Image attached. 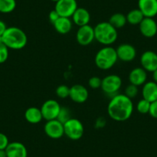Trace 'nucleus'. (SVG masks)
<instances>
[{"instance_id": "obj_38", "label": "nucleus", "mask_w": 157, "mask_h": 157, "mask_svg": "<svg viewBox=\"0 0 157 157\" xmlns=\"http://www.w3.org/2000/svg\"><path fill=\"white\" fill-rule=\"evenodd\" d=\"M51 1H52V2H58L59 0H51Z\"/></svg>"}, {"instance_id": "obj_33", "label": "nucleus", "mask_w": 157, "mask_h": 157, "mask_svg": "<svg viewBox=\"0 0 157 157\" xmlns=\"http://www.w3.org/2000/svg\"><path fill=\"white\" fill-rule=\"evenodd\" d=\"M60 17V16L59 15V13L56 11L55 10H52L50 13H49V22L53 25L59 19V18Z\"/></svg>"}, {"instance_id": "obj_7", "label": "nucleus", "mask_w": 157, "mask_h": 157, "mask_svg": "<svg viewBox=\"0 0 157 157\" xmlns=\"http://www.w3.org/2000/svg\"><path fill=\"white\" fill-rule=\"evenodd\" d=\"M61 105L55 99H48L42 105L41 109L42 115L44 120L46 121L56 120L59 113Z\"/></svg>"}, {"instance_id": "obj_35", "label": "nucleus", "mask_w": 157, "mask_h": 157, "mask_svg": "<svg viewBox=\"0 0 157 157\" xmlns=\"http://www.w3.org/2000/svg\"><path fill=\"white\" fill-rule=\"evenodd\" d=\"M6 29L7 26L6 25L5 22H4L3 21L0 20V38H2V35L4 34V33L6 32Z\"/></svg>"}, {"instance_id": "obj_25", "label": "nucleus", "mask_w": 157, "mask_h": 157, "mask_svg": "<svg viewBox=\"0 0 157 157\" xmlns=\"http://www.w3.org/2000/svg\"><path fill=\"white\" fill-rule=\"evenodd\" d=\"M71 112L70 109L67 107L61 106V109H60L59 113L58 115V117H57L56 120H58L59 121L61 122L62 123L64 124L66 122H67L68 120L71 119Z\"/></svg>"}, {"instance_id": "obj_34", "label": "nucleus", "mask_w": 157, "mask_h": 157, "mask_svg": "<svg viewBox=\"0 0 157 157\" xmlns=\"http://www.w3.org/2000/svg\"><path fill=\"white\" fill-rule=\"evenodd\" d=\"M105 120L104 118L102 117H99L98 118L97 120H96V123H95V127L96 129H101V128H103L104 126H105Z\"/></svg>"}, {"instance_id": "obj_22", "label": "nucleus", "mask_w": 157, "mask_h": 157, "mask_svg": "<svg viewBox=\"0 0 157 157\" xmlns=\"http://www.w3.org/2000/svg\"><path fill=\"white\" fill-rule=\"evenodd\" d=\"M126 16L127 22L132 25H140V22L145 18V16H143L142 12L139 9H134V10H130Z\"/></svg>"}, {"instance_id": "obj_21", "label": "nucleus", "mask_w": 157, "mask_h": 157, "mask_svg": "<svg viewBox=\"0 0 157 157\" xmlns=\"http://www.w3.org/2000/svg\"><path fill=\"white\" fill-rule=\"evenodd\" d=\"M56 31L59 34H67L72 28V21L70 18L59 17L58 20L53 24Z\"/></svg>"}, {"instance_id": "obj_6", "label": "nucleus", "mask_w": 157, "mask_h": 157, "mask_svg": "<svg viewBox=\"0 0 157 157\" xmlns=\"http://www.w3.org/2000/svg\"><path fill=\"white\" fill-rule=\"evenodd\" d=\"M64 134L71 140H78L84 134V126L80 120L75 118H71L70 120L63 124Z\"/></svg>"}, {"instance_id": "obj_20", "label": "nucleus", "mask_w": 157, "mask_h": 157, "mask_svg": "<svg viewBox=\"0 0 157 157\" xmlns=\"http://www.w3.org/2000/svg\"><path fill=\"white\" fill-rule=\"evenodd\" d=\"M25 119L31 124H38L43 120L41 109L37 107H29L25 112Z\"/></svg>"}, {"instance_id": "obj_16", "label": "nucleus", "mask_w": 157, "mask_h": 157, "mask_svg": "<svg viewBox=\"0 0 157 157\" xmlns=\"http://www.w3.org/2000/svg\"><path fill=\"white\" fill-rule=\"evenodd\" d=\"M129 80L130 84L138 87L143 86L147 80V72L142 67L134 68L129 72Z\"/></svg>"}, {"instance_id": "obj_12", "label": "nucleus", "mask_w": 157, "mask_h": 157, "mask_svg": "<svg viewBox=\"0 0 157 157\" xmlns=\"http://www.w3.org/2000/svg\"><path fill=\"white\" fill-rule=\"evenodd\" d=\"M140 64L146 72L155 71L157 69V53L151 50L144 52L140 57Z\"/></svg>"}, {"instance_id": "obj_30", "label": "nucleus", "mask_w": 157, "mask_h": 157, "mask_svg": "<svg viewBox=\"0 0 157 157\" xmlns=\"http://www.w3.org/2000/svg\"><path fill=\"white\" fill-rule=\"evenodd\" d=\"M88 84L90 87H91L93 90L101 88L102 85V78H100L98 76H93L89 79Z\"/></svg>"}, {"instance_id": "obj_17", "label": "nucleus", "mask_w": 157, "mask_h": 157, "mask_svg": "<svg viewBox=\"0 0 157 157\" xmlns=\"http://www.w3.org/2000/svg\"><path fill=\"white\" fill-rule=\"evenodd\" d=\"M72 22L78 27L89 25L91 19L90 13L86 9L82 7H78L75 13L72 16Z\"/></svg>"}, {"instance_id": "obj_26", "label": "nucleus", "mask_w": 157, "mask_h": 157, "mask_svg": "<svg viewBox=\"0 0 157 157\" xmlns=\"http://www.w3.org/2000/svg\"><path fill=\"white\" fill-rule=\"evenodd\" d=\"M150 103L149 101L146 100L144 99H142L138 102L136 105V110L141 114H147L149 113Z\"/></svg>"}, {"instance_id": "obj_27", "label": "nucleus", "mask_w": 157, "mask_h": 157, "mask_svg": "<svg viewBox=\"0 0 157 157\" xmlns=\"http://www.w3.org/2000/svg\"><path fill=\"white\" fill-rule=\"evenodd\" d=\"M69 92H70V88L69 86L66 85H60L56 88V94L60 99H66L69 97Z\"/></svg>"}, {"instance_id": "obj_5", "label": "nucleus", "mask_w": 157, "mask_h": 157, "mask_svg": "<svg viewBox=\"0 0 157 157\" xmlns=\"http://www.w3.org/2000/svg\"><path fill=\"white\" fill-rule=\"evenodd\" d=\"M122 84L123 81L120 76L116 74H111L102 78L101 89L104 93L113 97L118 94V92L121 89Z\"/></svg>"}, {"instance_id": "obj_31", "label": "nucleus", "mask_w": 157, "mask_h": 157, "mask_svg": "<svg viewBox=\"0 0 157 157\" xmlns=\"http://www.w3.org/2000/svg\"><path fill=\"white\" fill-rule=\"evenodd\" d=\"M10 144L9 139L6 134L0 132V149H6Z\"/></svg>"}, {"instance_id": "obj_23", "label": "nucleus", "mask_w": 157, "mask_h": 157, "mask_svg": "<svg viewBox=\"0 0 157 157\" xmlns=\"http://www.w3.org/2000/svg\"><path fill=\"white\" fill-rule=\"evenodd\" d=\"M109 22L117 29H121L124 27L127 23V20H126V16L124 14L117 13L112 15L111 17L109 18Z\"/></svg>"}, {"instance_id": "obj_2", "label": "nucleus", "mask_w": 157, "mask_h": 157, "mask_svg": "<svg viewBox=\"0 0 157 157\" xmlns=\"http://www.w3.org/2000/svg\"><path fill=\"white\" fill-rule=\"evenodd\" d=\"M28 38L25 32L16 26L7 27L2 36V42L9 49L19 50L26 46Z\"/></svg>"}, {"instance_id": "obj_14", "label": "nucleus", "mask_w": 157, "mask_h": 157, "mask_svg": "<svg viewBox=\"0 0 157 157\" xmlns=\"http://www.w3.org/2000/svg\"><path fill=\"white\" fill-rule=\"evenodd\" d=\"M69 98L76 103H83L88 99V90L81 84H75L70 87Z\"/></svg>"}, {"instance_id": "obj_24", "label": "nucleus", "mask_w": 157, "mask_h": 157, "mask_svg": "<svg viewBox=\"0 0 157 157\" xmlns=\"http://www.w3.org/2000/svg\"><path fill=\"white\" fill-rule=\"evenodd\" d=\"M16 7V0H0V13L7 14L15 10Z\"/></svg>"}, {"instance_id": "obj_15", "label": "nucleus", "mask_w": 157, "mask_h": 157, "mask_svg": "<svg viewBox=\"0 0 157 157\" xmlns=\"http://www.w3.org/2000/svg\"><path fill=\"white\" fill-rule=\"evenodd\" d=\"M138 9L145 17H155L157 15V0H138Z\"/></svg>"}, {"instance_id": "obj_18", "label": "nucleus", "mask_w": 157, "mask_h": 157, "mask_svg": "<svg viewBox=\"0 0 157 157\" xmlns=\"http://www.w3.org/2000/svg\"><path fill=\"white\" fill-rule=\"evenodd\" d=\"M7 157H27L28 152L25 145L19 142L10 143L6 149Z\"/></svg>"}, {"instance_id": "obj_9", "label": "nucleus", "mask_w": 157, "mask_h": 157, "mask_svg": "<svg viewBox=\"0 0 157 157\" xmlns=\"http://www.w3.org/2000/svg\"><path fill=\"white\" fill-rule=\"evenodd\" d=\"M75 39L77 43L81 46H89L95 40L94 28L90 24L80 26L77 30Z\"/></svg>"}, {"instance_id": "obj_36", "label": "nucleus", "mask_w": 157, "mask_h": 157, "mask_svg": "<svg viewBox=\"0 0 157 157\" xmlns=\"http://www.w3.org/2000/svg\"><path fill=\"white\" fill-rule=\"evenodd\" d=\"M152 81L157 83V69L152 72Z\"/></svg>"}, {"instance_id": "obj_4", "label": "nucleus", "mask_w": 157, "mask_h": 157, "mask_svg": "<svg viewBox=\"0 0 157 157\" xmlns=\"http://www.w3.org/2000/svg\"><path fill=\"white\" fill-rule=\"evenodd\" d=\"M95 64L102 70H108L113 68L118 61L116 49L110 46L99 49L95 56Z\"/></svg>"}, {"instance_id": "obj_32", "label": "nucleus", "mask_w": 157, "mask_h": 157, "mask_svg": "<svg viewBox=\"0 0 157 157\" xmlns=\"http://www.w3.org/2000/svg\"><path fill=\"white\" fill-rule=\"evenodd\" d=\"M149 114L150 115L151 117L154 118V119H157V100L152 102L150 103Z\"/></svg>"}, {"instance_id": "obj_11", "label": "nucleus", "mask_w": 157, "mask_h": 157, "mask_svg": "<svg viewBox=\"0 0 157 157\" xmlns=\"http://www.w3.org/2000/svg\"><path fill=\"white\" fill-rule=\"evenodd\" d=\"M118 59L125 63H129L133 61L136 57V49L132 45L128 43H123L120 45L116 49Z\"/></svg>"}, {"instance_id": "obj_3", "label": "nucleus", "mask_w": 157, "mask_h": 157, "mask_svg": "<svg viewBox=\"0 0 157 157\" xmlns=\"http://www.w3.org/2000/svg\"><path fill=\"white\" fill-rule=\"evenodd\" d=\"M95 39L100 44L107 46L117 40L118 32L109 22H102L94 27Z\"/></svg>"}, {"instance_id": "obj_1", "label": "nucleus", "mask_w": 157, "mask_h": 157, "mask_svg": "<svg viewBox=\"0 0 157 157\" xmlns=\"http://www.w3.org/2000/svg\"><path fill=\"white\" fill-rule=\"evenodd\" d=\"M133 109L132 99L125 94H116L111 97L107 106V113L112 120L124 122L131 117Z\"/></svg>"}, {"instance_id": "obj_8", "label": "nucleus", "mask_w": 157, "mask_h": 157, "mask_svg": "<svg viewBox=\"0 0 157 157\" xmlns=\"http://www.w3.org/2000/svg\"><path fill=\"white\" fill-rule=\"evenodd\" d=\"M77 8L76 0H59L56 2L54 10L59 13L60 17L71 18Z\"/></svg>"}, {"instance_id": "obj_13", "label": "nucleus", "mask_w": 157, "mask_h": 157, "mask_svg": "<svg viewBox=\"0 0 157 157\" xmlns=\"http://www.w3.org/2000/svg\"><path fill=\"white\" fill-rule=\"evenodd\" d=\"M140 31L146 38H152L157 34V23L153 18L145 17L140 24Z\"/></svg>"}, {"instance_id": "obj_10", "label": "nucleus", "mask_w": 157, "mask_h": 157, "mask_svg": "<svg viewBox=\"0 0 157 157\" xmlns=\"http://www.w3.org/2000/svg\"><path fill=\"white\" fill-rule=\"evenodd\" d=\"M44 132L47 136L53 140L62 138L65 135L63 123L58 120L47 121L44 126Z\"/></svg>"}, {"instance_id": "obj_28", "label": "nucleus", "mask_w": 157, "mask_h": 157, "mask_svg": "<svg viewBox=\"0 0 157 157\" xmlns=\"http://www.w3.org/2000/svg\"><path fill=\"white\" fill-rule=\"evenodd\" d=\"M138 93H139L138 86L132 85V84H129V85L127 86L126 87V89H125L124 94L131 99L136 97Z\"/></svg>"}, {"instance_id": "obj_37", "label": "nucleus", "mask_w": 157, "mask_h": 157, "mask_svg": "<svg viewBox=\"0 0 157 157\" xmlns=\"http://www.w3.org/2000/svg\"><path fill=\"white\" fill-rule=\"evenodd\" d=\"M0 157H7L6 149H0Z\"/></svg>"}, {"instance_id": "obj_19", "label": "nucleus", "mask_w": 157, "mask_h": 157, "mask_svg": "<svg viewBox=\"0 0 157 157\" xmlns=\"http://www.w3.org/2000/svg\"><path fill=\"white\" fill-rule=\"evenodd\" d=\"M143 99L149 101V102L157 100V83L153 81L146 82L142 89Z\"/></svg>"}, {"instance_id": "obj_29", "label": "nucleus", "mask_w": 157, "mask_h": 157, "mask_svg": "<svg viewBox=\"0 0 157 157\" xmlns=\"http://www.w3.org/2000/svg\"><path fill=\"white\" fill-rule=\"evenodd\" d=\"M9 58V48L2 42H0V64L6 63Z\"/></svg>"}]
</instances>
